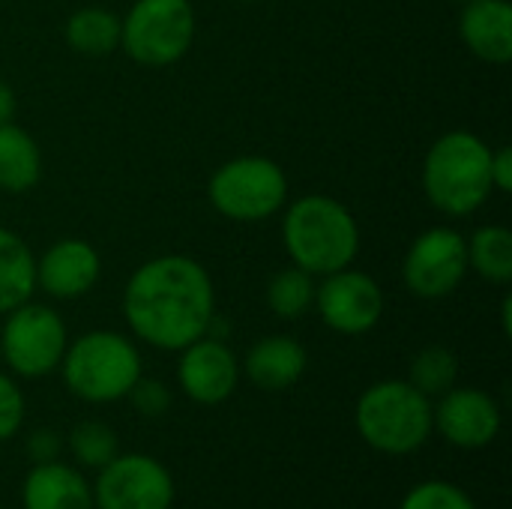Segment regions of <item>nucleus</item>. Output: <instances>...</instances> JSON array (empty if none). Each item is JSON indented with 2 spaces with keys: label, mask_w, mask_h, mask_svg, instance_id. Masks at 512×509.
Returning a JSON list of instances; mask_svg holds the SVG:
<instances>
[{
  "label": "nucleus",
  "mask_w": 512,
  "mask_h": 509,
  "mask_svg": "<svg viewBox=\"0 0 512 509\" xmlns=\"http://www.w3.org/2000/svg\"><path fill=\"white\" fill-rule=\"evenodd\" d=\"M213 315V279L189 255H159L141 264L123 291L129 330L159 351H183L207 336Z\"/></svg>",
  "instance_id": "obj_1"
},
{
  "label": "nucleus",
  "mask_w": 512,
  "mask_h": 509,
  "mask_svg": "<svg viewBox=\"0 0 512 509\" xmlns=\"http://www.w3.org/2000/svg\"><path fill=\"white\" fill-rule=\"evenodd\" d=\"M282 243L294 267L312 276H330L354 264L360 228L342 201L330 195H303L282 219Z\"/></svg>",
  "instance_id": "obj_2"
},
{
  "label": "nucleus",
  "mask_w": 512,
  "mask_h": 509,
  "mask_svg": "<svg viewBox=\"0 0 512 509\" xmlns=\"http://www.w3.org/2000/svg\"><path fill=\"white\" fill-rule=\"evenodd\" d=\"M423 189L447 216H468L486 204L492 189V147L465 129L441 135L423 162Z\"/></svg>",
  "instance_id": "obj_3"
},
{
  "label": "nucleus",
  "mask_w": 512,
  "mask_h": 509,
  "mask_svg": "<svg viewBox=\"0 0 512 509\" xmlns=\"http://www.w3.org/2000/svg\"><path fill=\"white\" fill-rule=\"evenodd\" d=\"M354 426L375 453L411 456L435 432L432 399L411 381H378L357 399Z\"/></svg>",
  "instance_id": "obj_4"
},
{
  "label": "nucleus",
  "mask_w": 512,
  "mask_h": 509,
  "mask_svg": "<svg viewBox=\"0 0 512 509\" xmlns=\"http://www.w3.org/2000/svg\"><path fill=\"white\" fill-rule=\"evenodd\" d=\"M63 384L90 405H111L129 396L141 378L138 348L114 330H90L66 345L60 360Z\"/></svg>",
  "instance_id": "obj_5"
},
{
  "label": "nucleus",
  "mask_w": 512,
  "mask_h": 509,
  "mask_svg": "<svg viewBox=\"0 0 512 509\" xmlns=\"http://www.w3.org/2000/svg\"><path fill=\"white\" fill-rule=\"evenodd\" d=\"M207 195L213 210L231 222H264L282 210L288 177L267 156H237L213 171Z\"/></svg>",
  "instance_id": "obj_6"
},
{
  "label": "nucleus",
  "mask_w": 512,
  "mask_h": 509,
  "mask_svg": "<svg viewBox=\"0 0 512 509\" xmlns=\"http://www.w3.org/2000/svg\"><path fill=\"white\" fill-rule=\"evenodd\" d=\"M195 42L189 0H135L120 21V48L141 66H171Z\"/></svg>",
  "instance_id": "obj_7"
},
{
  "label": "nucleus",
  "mask_w": 512,
  "mask_h": 509,
  "mask_svg": "<svg viewBox=\"0 0 512 509\" xmlns=\"http://www.w3.org/2000/svg\"><path fill=\"white\" fill-rule=\"evenodd\" d=\"M69 345L63 318L42 303H21L6 312L0 330V357L18 378H45L51 375Z\"/></svg>",
  "instance_id": "obj_8"
},
{
  "label": "nucleus",
  "mask_w": 512,
  "mask_h": 509,
  "mask_svg": "<svg viewBox=\"0 0 512 509\" xmlns=\"http://www.w3.org/2000/svg\"><path fill=\"white\" fill-rule=\"evenodd\" d=\"M174 477L171 471L144 453L114 456L93 483L96 509H171Z\"/></svg>",
  "instance_id": "obj_9"
},
{
  "label": "nucleus",
  "mask_w": 512,
  "mask_h": 509,
  "mask_svg": "<svg viewBox=\"0 0 512 509\" xmlns=\"http://www.w3.org/2000/svg\"><path fill=\"white\" fill-rule=\"evenodd\" d=\"M468 276V243L456 228L423 231L402 264V279L408 291L420 300L450 297Z\"/></svg>",
  "instance_id": "obj_10"
},
{
  "label": "nucleus",
  "mask_w": 512,
  "mask_h": 509,
  "mask_svg": "<svg viewBox=\"0 0 512 509\" xmlns=\"http://www.w3.org/2000/svg\"><path fill=\"white\" fill-rule=\"evenodd\" d=\"M315 309L321 321L342 336H363L378 327L384 315V291L363 270H336L315 288Z\"/></svg>",
  "instance_id": "obj_11"
},
{
  "label": "nucleus",
  "mask_w": 512,
  "mask_h": 509,
  "mask_svg": "<svg viewBox=\"0 0 512 509\" xmlns=\"http://www.w3.org/2000/svg\"><path fill=\"white\" fill-rule=\"evenodd\" d=\"M432 426L456 450H483L501 432V408L486 390L450 387L432 405Z\"/></svg>",
  "instance_id": "obj_12"
},
{
  "label": "nucleus",
  "mask_w": 512,
  "mask_h": 509,
  "mask_svg": "<svg viewBox=\"0 0 512 509\" xmlns=\"http://www.w3.org/2000/svg\"><path fill=\"white\" fill-rule=\"evenodd\" d=\"M177 381H180V390L195 405L213 408L231 399V393L237 390L240 363L222 339L201 336L180 351Z\"/></svg>",
  "instance_id": "obj_13"
},
{
  "label": "nucleus",
  "mask_w": 512,
  "mask_h": 509,
  "mask_svg": "<svg viewBox=\"0 0 512 509\" xmlns=\"http://www.w3.org/2000/svg\"><path fill=\"white\" fill-rule=\"evenodd\" d=\"M102 273V258L87 240H60L36 261V288L54 300L84 297Z\"/></svg>",
  "instance_id": "obj_14"
},
{
  "label": "nucleus",
  "mask_w": 512,
  "mask_h": 509,
  "mask_svg": "<svg viewBox=\"0 0 512 509\" xmlns=\"http://www.w3.org/2000/svg\"><path fill=\"white\" fill-rule=\"evenodd\" d=\"M459 33L474 57L498 66L512 60V6L507 0H468Z\"/></svg>",
  "instance_id": "obj_15"
},
{
  "label": "nucleus",
  "mask_w": 512,
  "mask_h": 509,
  "mask_svg": "<svg viewBox=\"0 0 512 509\" xmlns=\"http://www.w3.org/2000/svg\"><path fill=\"white\" fill-rule=\"evenodd\" d=\"M21 507L24 509H96L93 507V486L84 480L81 471L45 462L33 465L21 486Z\"/></svg>",
  "instance_id": "obj_16"
},
{
  "label": "nucleus",
  "mask_w": 512,
  "mask_h": 509,
  "mask_svg": "<svg viewBox=\"0 0 512 509\" xmlns=\"http://www.w3.org/2000/svg\"><path fill=\"white\" fill-rule=\"evenodd\" d=\"M306 348L291 336H264L246 354V375L258 390L279 393L294 387L306 372Z\"/></svg>",
  "instance_id": "obj_17"
},
{
  "label": "nucleus",
  "mask_w": 512,
  "mask_h": 509,
  "mask_svg": "<svg viewBox=\"0 0 512 509\" xmlns=\"http://www.w3.org/2000/svg\"><path fill=\"white\" fill-rule=\"evenodd\" d=\"M42 177V153L33 135L15 123L0 126V189L21 195Z\"/></svg>",
  "instance_id": "obj_18"
},
{
  "label": "nucleus",
  "mask_w": 512,
  "mask_h": 509,
  "mask_svg": "<svg viewBox=\"0 0 512 509\" xmlns=\"http://www.w3.org/2000/svg\"><path fill=\"white\" fill-rule=\"evenodd\" d=\"M36 291V258L9 228H0V315L27 303Z\"/></svg>",
  "instance_id": "obj_19"
},
{
  "label": "nucleus",
  "mask_w": 512,
  "mask_h": 509,
  "mask_svg": "<svg viewBox=\"0 0 512 509\" xmlns=\"http://www.w3.org/2000/svg\"><path fill=\"white\" fill-rule=\"evenodd\" d=\"M66 42L81 57H108L120 48V18L102 6H84L69 15Z\"/></svg>",
  "instance_id": "obj_20"
},
{
  "label": "nucleus",
  "mask_w": 512,
  "mask_h": 509,
  "mask_svg": "<svg viewBox=\"0 0 512 509\" xmlns=\"http://www.w3.org/2000/svg\"><path fill=\"white\" fill-rule=\"evenodd\" d=\"M468 270L492 285H507L512 279V231L504 225H483L471 234Z\"/></svg>",
  "instance_id": "obj_21"
},
{
  "label": "nucleus",
  "mask_w": 512,
  "mask_h": 509,
  "mask_svg": "<svg viewBox=\"0 0 512 509\" xmlns=\"http://www.w3.org/2000/svg\"><path fill=\"white\" fill-rule=\"evenodd\" d=\"M315 276L300 267H285L267 282V306L282 321H297L315 306Z\"/></svg>",
  "instance_id": "obj_22"
},
{
  "label": "nucleus",
  "mask_w": 512,
  "mask_h": 509,
  "mask_svg": "<svg viewBox=\"0 0 512 509\" xmlns=\"http://www.w3.org/2000/svg\"><path fill=\"white\" fill-rule=\"evenodd\" d=\"M456 378H459V357L444 345L423 348L408 369V381L429 399L444 396L450 387H456Z\"/></svg>",
  "instance_id": "obj_23"
},
{
  "label": "nucleus",
  "mask_w": 512,
  "mask_h": 509,
  "mask_svg": "<svg viewBox=\"0 0 512 509\" xmlns=\"http://www.w3.org/2000/svg\"><path fill=\"white\" fill-rule=\"evenodd\" d=\"M66 447H69L72 459H75L81 468L99 471V468H105V465L117 456L120 441H117V435H114L111 426H105V423H99V420H84V423H78V426L69 432Z\"/></svg>",
  "instance_id": "obj_24"
},
{
  "label": "nucleus",
  "mask_w": 512,
  "mask_h": 509,
  "mask_svg": "<svg viewBox=\"0 0 512 509\" xmlns=\"http://www.w3.org/2000/svg\"><path fill=\"white\" fill-rule=\"evenodd\" d=\"M399 509H477L474 498L456 486V483H447V480H426V483H417L405 498Z\"/></svg>",
  "instance_id": "obj_25"
},
{
  "label": "nucleus",
  "mask_w": 512,
  "mask_h": 509,
  "mask_svg": "<svg viewBox=\"0 0 512 509\" xmlns=\"http://www.w3.org/2000/svg\"><path fill=\"white\" fill-rule=\"evenodd\" d=\"M129 399H132L135 411H138L141 417H150V420L162 417V414L171 408V390H168L162 381L144 378V375H141V378L135 381V387L129 390Z\"/></svg>",
  "instance_id": "obj_26"
},
{
  "label": "nucleus",
  "mask_w": 512,
  "mask_h": 509,
  "mask_svg": "<svg viewBox=\"0 0 512 509\" xmlns=\"http://www.w3.org/2000/svg\"><path fill=\"white\" fill-rule=\"evenodd\" d=\"M24 423V396L18 384L0 372V441H9Z\"/></svg>",
  "instance_id": "obj_27"
},
{
  "label": "nucleus",
  "mask_w": 512,
  "mask_h": 509,
  "mask_svg": "<svg viewBox=\"0 0 512 509\" xmlns=\"http://www.w3.org/2000/svg\"><path fill=\"white\" fill-rule=\"evenodd\" d=\"M60 435L51 432V429H36L30 438H27V456L33 459V465H45V462H57L60 456Z\"/></svg>",
  "instance_id": "obj_28"
},
{
  "label": "nucleus",
  "mask_w": 512,
  "mask_h": 509,
  "mask_svg": "<svg viewBox=\"0 0 512 509\" xmlns=\"http://www.w3.org/2000/svg\"><path fill=\"white\" fill-rule=\"evenodd\" d=\"M492 189L510 192L512 189V150L498 147L492 150Z\"/></svg>",
  "instance_id": "obj_29"
},
{
  "label": "nucleus",
  "mask_w": 512,
  "mask_h": 509,
  "mask_svg": "<svg viewBox=\"0 0 512 509\" xmlns=\"http://www.w3.org/2000/svg\"><path fill=\"white\" fill-rule=\"evenodd\" d=\"M12 117H15V90L0 78V126L12 123Z\"/></svg>",
  "instance_id": "obj_30"
},
{
  "label": "nucleus",
  "mask_w": 512,
  "mask_h": 509,
  "mask_svg": "<svg viewBox=\"0 0 512 509\" xmlns=\"http://www.w3.org/2000/svg\"><path fill=\"white\" fill-rule=\"evenodd\" d=\"M501 324H504V336H512V297H504V306H501Z\"/></svg>",
  "instance_id": "obj_31"
},
{
  "label": "nucleus",
  "mask_w": 512,
  "mask_h": 509,
  "mask_svg": "<svg viewBox=\"0 0 512 509\" xmlns=\"http://www.w3.org/2000/svg\"><path fill=\"white\" fill-rule=\"evenodd\" d=\"M237 3H258V0H237Z\"/></svg>",
  "instance_id": "obj_32"
},
{
  "label": "nucleus",
  "mask_w": 512,
  "mask_h": 509,
  "mask_svg": "<svg viewBox=\"0 0 512 509\" xmlns=\"http://www.w3.org/2000/svg\"><path fill=\"white\" fill-rule=\"evenodd\" d=\"M456 3H468V0H456Z\"/></svg>",
  "instance_id": "obj_33"
}]
</instances>
